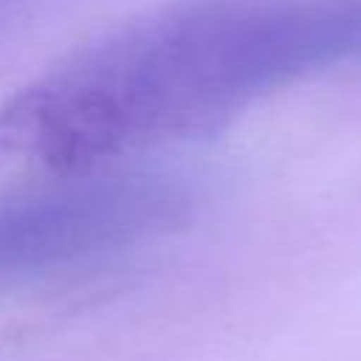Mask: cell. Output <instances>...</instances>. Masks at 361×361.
Wrapping results in <instances>:
<instances>
[{"label":"cell","mask_w":361,"mask_h":361,"mask_svg":"<svg viewBox=\"0 0 361 361\" xmlns=\"http://www.w3.org/2000/svg\"><path fill=\"white\" fill-rule=\"evenodd\" d=\"M361 56V0H172L71 51L0 102V158L71 175L209 135Z\"/></svg>","instance_id":"6da1fadb"},{"label":"cell","mask_w":361,"mask_h":361,"mask_svg":"<svg viewBox=\"0 0 361 361\" xmlns=\"http://www.w3.org/2000/svg\"><path fill=\"white\" fill-rule=\"evenodd\" d=\"M192 189L144 169L48 175L0 197V288L87 268L164 240L192 217Z\"/></svg>","instance_id":"7a4b0ae2"}]
</instances>
